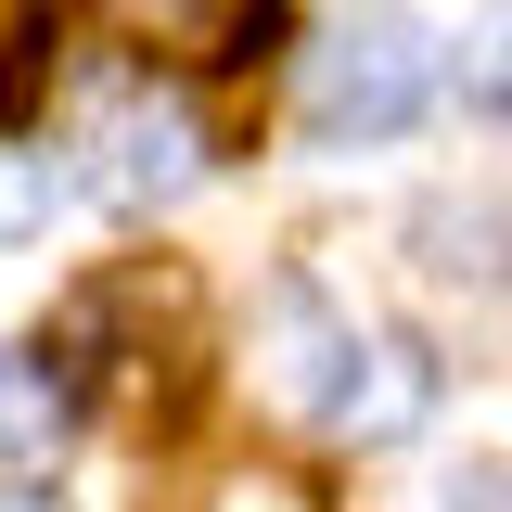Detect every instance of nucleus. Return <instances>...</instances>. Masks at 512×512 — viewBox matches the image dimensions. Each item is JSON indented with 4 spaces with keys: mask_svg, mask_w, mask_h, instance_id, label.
I'll list each match as a JSON object with an SVG mask.
<instances>
[{
    "mask_svg": "<svg viewBox=\"0 0 512 512\" xmlns=\"http://www.w3.org/2000/svg\"><path fill=\"white\" fill-rule=\"evenodd\" d=\"M103 26L154 64H231L256 39V0H103Z\"/></svg>",
    "mask_w": 512,
    "mask_h": 512,
    "instance_id": "4",
    "label": "nucleus"
},
{
    "mask_svg": "<svg viewBox=\"0 0 512 512\" xmlns=\"http://www.w3.org/2000/svg\"><path fill=\"white\" fill-rule=\"evenodd\" d=\"M218 512H333V500H320V474H295V461H244L218 487Z\"/></svg>",
    "mask_w": 512,
    "mask_h": 512,
    "instance_id": "5",
    "label": "nucleus"
},
{
    "mask_svg": "<svg viewBox=\"0 0 512 512\" xmlns=\"http://www.w3.org/2000/svg\"><path fill=\"white\" fill-rule=\"evenodd\" d=\"M26 90V0H0V103Z\"/></svg>",
    "mask_w": 512,
    "mask_h": 512,
    "instance_id": "8",
    "label": "nucleus"
},
{
    "mask_svg": "<svg viewBox=\"0 0 512 512\" xmlns=\"http://www.w3.org/2000/svg\"><path fill=\"white\" fill-rule=\"evenodd\" d=\"M295 397H308L333 436H410L423 423V397H436V372L397 346V333H359V320H320L308 295H295Z\"/></svg>",
    "mask_w": 512,
    "mask_h": 512,
    "instance_id": "2",
    "label": "nucleus"
},
{
    "mask_svg": "<svg viewBox=\"0 0 512 512\" xmlns=\"http://www.w3.org/2000/svg\"><path fill=\"white\" fill-rule=\"evenodd\" d=\"M52 423H64V410L39 397V372H26V359H0V436L26 448V461H52Z\"/></svg>",
    "mask_w": 512,
    "mask_h": 512,
    "instance_id": "6",
    "label": "nucleus"
},
{
    "mask_svg": "<svg viewBox=\"0 0 512 512\" xmlns=\"http://www.w3.org/2000/svg\"><path fill=\"white\" fill-rule=\"evenodd\" d=\"M423 103H436V26H423V13H359V26H333L308 52V90H295L308 141H397Z\"/></svg>",
    "mask_w": 512,
    "mask_h": 512,
    "instance_id": "1",
    "label": "nucleus"
},
{
    "mask_svg": "<svg viewBox=\"0 0 512 512\" xmlns=\"http://www.w3.org/2000/svg\"><path fill=\"white\" fill-rule=\"evenodd\" d=\"M461 90H474L487 116H512V13L487 26V39H474V52H461Z\"/></svg>",
    "mask_w": 512,
    "mask_h": 512,
    "instance_id": "7",
    "label": "nucleus"
},
{
    "mask_svg": "<svg viewBox=\"0 0 512 512\" xmlns=\"http://www.w3.org/2000/svg\"><path fill=\"white\" fill-rule=\"evenodd\" d=\"M39 218H52V192H39V180H13V167H0V231H39Z\"/></svg>",
    "mask_w": 512,
    "mask_h": 512,
    "instance_id": "9",
    "label": "nucleus"
},
{
    "mask_svg": "<svg viewBox=\"0 0 512 512\" xmlns=\"http://www.w3.org/2000/svg\"><path fill=\"white\" fill-rule=\"evenodd\" d=\"M90 180L116 192V205H167V192H192L205 180V141H192V116L180 103H103L90 116Z\"/></svg>",
    "mask_w": 512,
    "mask_h": 512,
    "instance_id": "3",
    "label": "nucleus"
}]
</instances>
